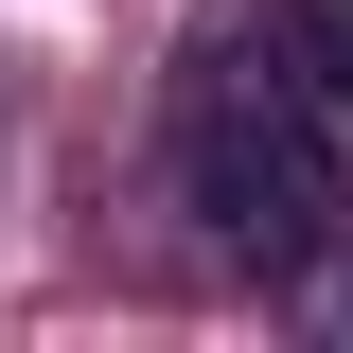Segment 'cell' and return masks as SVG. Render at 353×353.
<instances>
[{"mask_svg": "<svg viewBox=\"0 0 353 353\" xmlns=\"http://www.w3.org/2000/svg\"><path fill=\"white\" fill-rule=\"evenodd\" d=\"M194 106H176V194L212 212V248H248V265H318L336 248V212H353V176H336V141H318V88H265L248 53H194Z\"/></svg>", "mask_w": 353, "mask_h": 353, "instance_id": "cell-1", "label": "cell"}, {"mask_svg": "<svg viewBox=\"0 0 353 353\" xmlns=\"http://www.w3.org/2000/svg\"><path fill=\"white\" fill-rule=\"evenodd\" d=\"M265 71L318 88V106H353V0H265Z\"/></svg>", "mask_w": 353, "mask_h": 353, "instance_id": "cell-2", "label": "cell"}]
</instances>
